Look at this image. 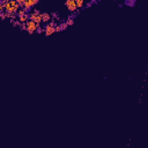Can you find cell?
Returning <instances> with one entry per match:
<instances>
[{"instance_id":"cell-11","label":"cell","mask_w":148,"mask_h":148,"mask_svg":"<svg viewBox=\"0 0 148 148\" xmlns=\"http://www.w3.org/2000/svg\"><path fill=\"white\" fill-rule=\"evenodd\" d=\"M66 23H67L68 27H71V26H73L74 24V20L73 19H68L67 17V19H66Z\"/></svg>"},{"instance_id":"cell-10","label":"cell","mask_w":148,"mask_h":148,"mask_svg":"<svg viewBox=\"0 0 148 148\" xmlns=\"http://www.w3.org/2000/svg\"><path fill=\"white\" fill-rule=\"evenodd\" d=\"M51 14V17H52V20H56V21H59L60 20V16H59V14H58V12H52Z\"/></svg>"},{"instance_id":"cell-6","label":"cell","mask_w":148,"mask_h":148,"mask_svg":"<svg viewBox=\"0 0 148 148\" xmlns=\"http://www.w3.org/2000/svg\"><path fill=\"white\" fill-rule=\"evenodd\" d=\"M37 3H40L39 0H26L24 8H33L35 5H37Z\"/></svg>"},{"instance_id":"cell-9","label":"cell","mask_w":148,"mask_h":148,"mask_svg":"<svg viewBox=\"0 0 148 148\" xmlns=\"http://www.w3.org/2000/svg\"><path fill=\"white\" fill-rule=\"evenodd\" d=\"M96 3H98V0H90V1L86 2V6H84V8H89V7H91L93 5H96Z\"/></svg>"},{"instance_id":"cell-13","label":"cell","mask_w":148,"mask_h":148,"mask_svg":"<svg viewBox=\"0 0 148 148\" xmlns=\"http://www.w3.org/2000/svg\"><path fill=\"white\" fill-rule=\"evenodd\" d=\"M36 33H37V34H39V35H40V34H44V28L42 27V26H39V27L37 28Z\"/></svg>"},{"instance_id":"cell-14","label":"cell","mask_w":148,"mask_h":148,"mask_svg":"<svg viewBox=\"0 0 148 148\" xmlns=\"http://www.w3.org/2000/svg\"><path fill=\"white\" fill-rule=\"evenodd\" d=\"M123 6H124V3H121V2H119V3H118V7H120V8H121V7H123Z\"/></svg>"},{"instance_id":"cell-5","label":"cell","mask_w":148,"mask_h":148,"mask_svg":"<svg viewBox=\"0 0 148 148\" xmlns=\"http://www.w3.org/2000/svg\"><path fill=\"white\" fill-rule=\"evenodd\" d=\"M51 20H52V17H51L50 13H46V12L42 13V22H43V24H47Z\"/></svg>"},{"instance_id":"cell-12","label":"cell","mask_w":148,"mask_h":148,"mask_svg":"<svg viewBox=\"0 0 148 148\" xmlns=\"http://www.w3.org/2000/svg\"><path fill=\"white\" fill-rule=\"evenodd\" d=\"M6 17H8L6 12H0V19L1 20H6Z\"/></svg>"},{"instance_id":"cell-3","label":"cell","mask_w":148,"mask_h":148,"mask_svg":"<svg viewBox=\"0 0 148 148\" xmlns=\"http://www.w3.org/2000/svg\"><path fill=\"white\" fill-rule=\"evenodd\" d=\"M43 28H44V35L45 36H51L56 33V28L53 26H51L50 23L47 24H43Z\"/></svg>"},{"instance_id":"cell-2","label":"cell","mask_w":148,"mask_h":148,"mask_svg":"<svg viewBox=\"0 0 148 148\" xmlns=\"http://www.w3.org/2000/svg\"><path fill=\"white\" fill-rule=\"evenodd\" d=\"M26 24H27V33H28V34H30V35L35 34V33H36V30H37V28L39 27V26H37L34 21H31V20L27 21V22H26Z\"/></svg>"},{"instance_id":"cell-1","label":"cell","mask_w":148,"mask_h":148,"mask_svg":"<svg viewBox=\"0 0 148 148\" xmlns=\"http://www.w3.org/2000/svg\"><path fill=\"white\" fill-rule=\"evenodd\" d=\"M65 6H66V8L68 9L70 13H75L76 10H79L75 0H67V1H65Z\"/></svg>"},{"instance_id":"cell-4","label":"cell","mask_w":148,"mask_h":148,"mask_svg":"<svg viewBox=\"0 0 148 148\" xmlns=\"http://www.w3.org/2000/svg\"><path fill=\"white\" fill-rule=\"evenodd\" d=\"M67 28H68V26H67V23H66V21L63 20L60 23L58 24V27L56 28V33H60V31H64V30H66Z\"/></svg>"},{"instance_id":"cell-7","label":"cell","mask_w":148,"mask_h":148,"mask_svg":"<svg viewBox=\"0 0 148 148\" xmlns=\"http://www.w3.org/2000/svg\"><path fill=\"white\" fill-rule=\"evenodd\" d=\"M123 3H124V6L133 8V7H135V5H137V0H124Z\"/></svg>"},{"instance_id":"cell-8","label":"cell","mask_w":148,"mask_h":148,"mask_svg":"<svg viewBox=\"0 0 148 148\" xmlns=\"http://www.w3.org/2000/svg\"><path fill=\"white\" fill-rule=\"evenodd\" d=\"M76 1V6L77 8L80 10H83L84 9V6H86V2H84L83 0H75Z\"/></svg>"}]
</instances>
